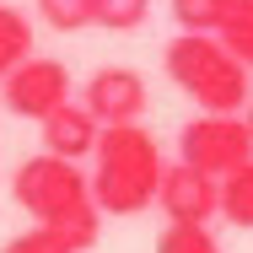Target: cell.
<instances>
[{"mask_svg":"<svg viewBox=\"0 0 253 253\" xmlns=\"http://www.w3.org/2000/svg\"><path fill=\"white\" fill-rule=\"evenodd\" d=\"M146 16H151V0H97V22H92V27H108V33H135Z\"/></svg>","mask_w":253,"mask_h":253,"instance_id":"obj_14","label":"cell"},{"mask_svg":"<svg viewBox=\"0 0 253 253\" xmlns=\"http://www.w3.org/2000/svg\"><path fill=\"white\" fill-rule=\"evenodd\" d=\"M97 167H92V200L102 215H140L156 200V178H162V151L156 135L135 124H102L97 129Z\"/></svg>","mask_w":253,"mask_h":253,"instance_id":"obj_2","label":"cell"},{"mask_svg":"<svg viewBox=\"0 0 253 253\" xmlns=\"http://www.w3.org/2000/svg\"><path fill=\"white\" fill-rule=\"evenodd\" d=\"M38 16L54 33H81L97 22V0H38Z\"/></svg>","mask_w":253,"mask_h":253,"instance_id":"obj_13","label":"cell"},{"mask_svg":"<svg viewBox=\"0 0 253 253\" xmlns=\"http://www.w3.org/2000/svg\"><path fill=\"white\" fill-rule=\"evenodd\" d=\"M0 97H5V108H11L16 119H43L59 102H70V70H65L59 59L27 54L16 70L0 76Z\"/></svg>","mask_w":253,"mask_h":253,"instance_id":"obj_5","label":"cell"},{"mask_svg":"<svg viewBox=\"0 0 253 253\" xmlns=\"http://www.w3.org/2000/svg\"><path fill=\"white\" fill-rule=\"evenodd\" d=\"M11 194H16V205H22L38 226H49L70 253L97 248L102 210H97L92 183H86V172H81L76 162H65V156H54V151L27 156V162L16 167V178H11Z\"/></svg>","mask_w":253,"mask_h":253,"instance_id":"obj_1","label":"cell"},{"mask_svg":"<svg viewBox=\"0 0 253 253\" xmlns=\"http://www.w3.org/2000/svg\"><path fill=\"white\" fill-rule=\"evenodd\" d=\"M248 156H253V135L243 124V113H200L178 129V162L200 167L210 178H226Z\"/></svg>","mask_w":253,"mask_h":253,"instance_id":"obj_4","label":"cell"},{"mask_svg":"<svg viewBox=\"0 0 253 253\" xmlns=\"http://www.w3.org/2000/svg\"><path fill=\"white\" fill-rule=\"evenodd\" d=\"M243 124H248V135H253V102H248V113H243Z\"/></svg>","mask_w":253,"mask_h":253,"instance_id":"obj_17","label":"cell"},{"mask_svg":"<svg viewBox=\"0 0 253 253\" xmlns=\"http://www.w3.org/2000/svg\"><path fill=\"white\" fill-rule=\"evenodd\" d=\"M248 0H172V22L183 33H221Z\"/></svg>","mask_w":253,"mask_h":253,"instance_id":"obj_10","label":"cell"},{"mask_svg":"<svg viewBox=\"0 0 253 253\" xmlns=\"http://www.w3.org/2000/svg\"><path fill=\"white\" fill-rule=\"evenodd\" d=\"M178 92L200 102L205 113H237L248 102V65L232 59L215 33H178L162 54Z\"/></svg>","mask_w":253,"mask_h":253,"instance_id":"obj_3","label":"cell"},{"mask_svg":"<svg viewBox=\"0 0 253 253\" xmlns=\"http://www.w3.org/2000/svg\"><path fill=\"white\" fill-rule=\"evenodd\" d=\"M156 253H221V243L205 221H167V232L156 237Z\"/></svg>","mask_w":253,"mask_h":253,"instance_id":"obj_12","label":"cell"},{"mask_svg":"<svg viewBox=\"0 0 253 253\" xmlns=\"http://www.w3.org/2000/svg\"><path fill=\"white\" fill-rule=\"evenodd\" d=\"M0 253H70L59 237H54L49 226H33V232H22V237H11Z\"/></svg>","mask_w":253,"mask_h":253,"instance_id":"obj_16","label":"cell"},{"mask_svg":"<svg viewBox=\"0 0 253 253\" xmlns=\"http://www.w3.org/2000/svg\"><path fill=\"white\" fill-rule=\"evenodd\" d=\"M215 215H226L232 226L253 232V156L243 167H232L226 178H215Z\"/></svg>","mask_w":253,"mask_h":253,"instance_id":"obj_9","label":"cell"},{"mask_svg":"<svg viewBox=\"0 0 253 253\" xmlns=\"http://www.w3.org/2000/svg\"><path fill=\"white\" fill-rule=\"evenodd\" d=\"M156 205L167 210V221H210L215 215V178L189 162H172L156 178Z\"/></svg>","mask_w":253,"mask_h":253,"instance_id":"obj_7","label":"cell"},{"mask_svg":"<svg viewBox=\"0 0 253 253\" xmlns=\"http://www.w3.org/2000/svg\"><path fill=\"white\" fill-rule=\"evenodd\" d=\"M43 124V151L65 156V162H81V156H92V146H97V119L81 108V102H59L54 113H43L38 119Z\"/></svg>","mask_w":253,"mask_h":253,"instance_id":"obj_8","label":"cell"},{"mask_svg":"<svg viewBox=\"0 0 253 253\" xmlns=\"http://www.w3.org/2000/svg\"><path fill=\"white\" fill-rule=\"evenodd\" d=\"M146 76L140 70H129V65H102L97 76L86 81V92H81V108L97 119V124H135L140 113H146Z\"/></svg>","mask_w":253,"mask_h":253,"instance_id":"obj_6","label":"cell"},{"mask_svg":"<svg viewBox=\"0 0 253 253\" xmlns=\"http://www.w3.org/2000/svg\"><path fill=\"white\" fill-rule=\"evenodd\" d=\"M27 54H33V22L16 5H0V76L16 70Z\"/></svg>","mask_w":253,"mask_h":253,"instance_id":"obj_11","label":"cell"},{"mask_svg":"<svg viewBox=\"0 0 253 253\" xmlns=\"http://www.w3.org/2000/svg\"><path fill=\"white\" fill-rule=\"evenodd\" d=\"M215 38L226 43V54H232V59H243V65L253 70V0L232 16V22H226V27H221V33H215Z\"/></svg>","mask_w":253,"mask_h":253,"instance_id":"obj_15","label":"cell"}]
</instances>
